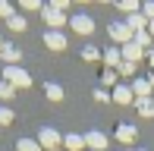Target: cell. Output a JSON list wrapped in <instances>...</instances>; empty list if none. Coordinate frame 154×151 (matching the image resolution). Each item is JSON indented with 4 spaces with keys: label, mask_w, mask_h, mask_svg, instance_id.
I'll use <instances>...</instances> for the list:
<instances>
[{
    "label": "cell",
    "mask_w": 154,
    "mask_h": 151,
    "mask_svg": "<svg viewBox=\"0 0 154 151\" xmlns=\"http://www.w3.org/2000/svg\"><path fill=\"white\" fill-rule=\"evenodd\" d=\"M142 16L148 19V22H154V0H148V3H142Z\"/></svg>",
    "instance_id": "cell-23"
},
{
    "label": "cell",
    "mask_w": 154,
    "mask_h": 151,
    "mask_svg": "<svg viewBox=\"0 0 154 151\" xmlns=\"http://www.w3.org/2000/svg\"><path fill=\"white\" fill-rule=\"evenodd\" d=\"M0 47H3V38H0Z\"/></svg>",
    "instance_id": "cell-34"
},
{
    "label": "cell",
    "mask_w": 154,
    "mask_h": 151,
    "mask_svg": "<svg viewBox=\"0 0 154 151\" xmlns=\"http://www.w3.org/2000/svg\"><path fill=\"white\" fill-rule=\"evenodd\" d=\"M41 16L51 25V32H60V25H66V16H63L60 10H54V6H41Z\"/></svg>",
    "instance_id": "cell-3"
},
{
    "label": "cell",
    "mask_w": 154,
    "mask_h": 151,
    "mask_svg": "<svg viewBox=\"0 0 154 151\" xmlns=\"http://www.w3.org/2000/svg\"><path fill=\"white\" fill-rule=\"evenodd\" d=\"M126 25H129L132 32H145V29H148V19H145L142 13H135V16H129V22H126Z\"/></svg>",
    "instance_id": "cell-15"
},
{
    "label": "cell",
    "mask_w": 154,
    "mask_h": 151,
    "mask_svg": "<svg viewBox=\"0 0 154 151\" xmlns=\"http://www.w3.org/2000/svg\"><path fill=\"white\" fill-rule=\"evenodd\" d=\"M132 41H135L142 51H148V47H151V35H148V32H135V35H132Z\"/></svg>",
    "instance_id": "cell-18"
},
{
    "label": "cell",
    "mask_w": 154,
    "mask_h": 151,
    "mask_svg": "<svg viewBox=\"0 0 154 151\" xmlns=\"http://www.w3.org/2000/svg\"><path fill=\"white\" fill-rule=\"evenodd\" d=\"M0 16H3V19H6V22H10V19H13V16H16V10H13V6H10V3H3V0H0Z\"/></svg>",
    "instance_id": "cell-24"
},
{
    "label": "cell",
    "mask_w": 154,
    "mask_h": 151,
    "mask_svg": "<svg viewBox=\"0 0 154 151\" xmlns=\"http://www.w3.org/2000/svg\"><path fill=\"white\" fill-rule=\"evenodd\" d=\"M13 94H16V88H13L10 82H0V98H3V101H10Z\"/></svg>",
    "instance_id": "cell-22"
},
{
    "label": "cell",
    "mask_w": 154,
    "mask_h": 151,
    "mask_svg": "<svg viewBox=\"0 0 154 151\" xmlns=\"http://www.w3.org/2000/svg\"><path fill=\"white\" fill-rule=\"evenodd\" d=\"M82 57H85V60H101V51H97V47H85Z\"/></svg>",
    "instance_id": "cell-26"
},
{
    "label": "cell",
    "mask_w": 154,
    "mask_h": 151,
    "mask_svg": "<svg viewBox=\"0 0 154 151\" xmlns=\"http://www.w3.org/2000/svg\"><path fill=\"white\" fill-rule=\"evenodd\" d=\"M22 10H41L38 0H22Z\"/></svg>",
    "instance_id": "cell-28"
},
{
    "label": "cell",
    "mask_w": 154,
    "mask_h": 151,
    "mask_svg": "<svg viewBox=\"0 0 154 151\" xmlns=\"http://www.w3.org/2000/svg\"><path fill=\"white\" fill-rule=\"evenodd\" d=\"M148 82H151V88H154V69H151V76H148Z\"/></svg>",
    "instance_id": "cell-32"
},
{
    "label": "cell",
    "mask_w": 154,
    "mask_h": 151,
    "mask_svg": "<svg viewBox=\"0 0 154 151\" xmlns=\"http://www.w3.org/2000/svg\"><path fill=\"white\" fill-rule=\"evenodd\" d=\"M94 101H113V98H110V94L104 91V88H97V91H94Z\"/></svg>",
    "instance_id": "cell-29"
},
{
    "label": "cell",
    "mask_w": 154,
    "mask_h": 151,
    "mask_svg": "<svg viewBox=\"0 0 154 151\" xmlns=\"http://www.w3.org/2000/svg\"><path fill=\"white\" fill-rule=\"evenodd\" d=\"M148 35H151V38H154V22H148Z\"/></svg>",
    "instance_id": "cell-31"
},
{
    "label": "cell",
    "mask_w": 154,
    "mask_h": 151,
    "mask_svg": "<svg viewBox=\"0 0 154 151\" xmlns=\"http://www.w3.org/2000/svg\"><path fill=\"white\" fill-rule=\"evenodd\" d=\"M116 72H123V76H135V63H126V60H123Z\"/></svg>",
    "instance_id": "cell-27"
},
{
    "label": "cell",
    "mask_w": 154,
    "mask_h": 151,
    "mask_svg": "<svg viewBox=\"0 0 154 151\" xmlns=\"http://www.w3.org/2000/svg\"><path fill=\"white\" fill-rule=\"evenodd\" d=\"M120 54H123V60H126V63H138V60L145 57V51H142V47L135 44V41H129V44H123V47H120Z\"/></svg>",
    "instance_id": "cell-6"
},
{
    "label": "cell",
    "mask_w": 154,
    "mask_h": 151,
    "mask_svg": "<svg viewBox=\"0 0 154 151\" xmlns=\"http://www.w3.org/2000/svg\"><path fill=\"white\" fill-rule=\"evenodd\" d=\"M116 76H120L116 69H104V76H101V82H104V85H113V88H116Z\"/></svg>",
    "instance_id": "cell-21"
},
{
    "label": "cell",
    "mask_w": 154,
    "mask_h": 151,
    "mask_svg": "<svg viewBox=\"0 0 154 151\" xmlns=\"http://www.w3.org/2000/svg\"><path fill=\"white\" fill-rule=\"evenodd\" d=\"M0 57H3V63H6V66H19V57H22V51H19V47H13V44H3V47H0Z\"/></svg>",
    "instance_id": "cell-9"
},
{
    "label": "cell",
    "mask_w": 154,
    "mask_h": 151,
    "mask_svg": "<svg viewBox=\"0 0 154 151\" xmlns=\"http://www.w3.org/2000/svg\"><path fill=\"white\" fill-rule=\"evenodd\" d=\"M135 107H138V113H142V116H154V101H151V98L135 101Z\"/></svg>",
    "instance_id": "cell-17"
},
{
    "label": "cell",
    "mask_w": 154,
    "mask_h": 151,
    "mask_svg": "<svg viewBox=\"0 0 154 151\" xmlns=\"http://www.w3.org/2000/svg\"><path fill=\"white\" fill-rule=\"evenodd\" d=\"M44 94H47V101H63V88L54 85V82H51V85H44Z\"/></svg>",
    "instance_id": "cell-16"
},
{
    "label": "cell",
    "mask_w": 154,
    "mask_h": 151,
    "mask_svg": "<svg viewBox=\"0 0 154 151\" xmlns=\"http://www.w3.org/2000/svg\"><path fill=\"white\" fill-rule=\"evenodd\" d=\"M63 145H66L69 151H85V135H66Z\"/></svg>",
    "instance_id": "cell-14"
},
{
    "label": "cell",
    "mask_w": 154,
    "mask_h": 151,
    "mask_svg": "<svg viewBox=\"0 0 154 151\" xmlns=\"http://www.w3.org/2000/svg\"><path fill=\"white\" fill-rule=\"evenodd\" d=\"M85 148L88 151H104V148H107V135H104V132H88L85 135Z\"/></svg>",
    "instance_id": "cell-8"
},
{
    "label": "cell",
    "mask_w": 154,
    "mask_h": 151,
    "mask_svg": "<svg viewBox=\"0 0 154 151\" xmlns=\"http://www.w3.org/2000/svg\"><path fill=\"white\" fill-rule=\"evenodd\" d=\"M69 25H72L79 35H91V32H94V19H91V16H82V13L69 19Z\"/></svg>",
    "instance_id": "cell-5"
},
{
    "label": "cell",
    "mask_w": 154,
    "mask_h": 151,
    "mask_svg": "<svg viewBox=\"0 0 154 151\" xmlns=\"http://www.w3.org/2000/svg\"><path fill=\"white\" fill-rule=\"evenodd\" d=\"M44 44L51 47V51H66V38H63V32H44Z\"/></svg>",
    "instance_id": "cell-11"
},
{
    "label": "cell",
    "mask_w": 154,
    "mask_h": 151,
    "mask_svg": "<svg viewBox=\"0 0 154 151\" xmlns=\"http://www.w3.org/2000/svg\"><path fill=\"white\" fill-rule=\"evenodd\" d=\"M132 94H135V101L151 98V82L148 79H132Z\"/></svg>",
    "instance_id": "cell-10"
},
{
    "label": "cell",
    "mask_w": 154,
    "mask_h": 151,
    "mask_svg": "<svg viewBox=\"0 0 154 151\" xmlns=\"http://www.w3.org/2000/svg\"><path fill=\"white\" fill-rule=\"evenodd\" d=\"M110 98H113L116 104H132V98H135V94H132V85H116Z\"/></svg>",
    "instance_id": "cell-12"
},
{
    "label": "cell",
    "mask_w": 154,
    "mask_h": 151,
    "mask_svg": "<svg viewBox=\"0 0 154 151\" xmlns=\"http://www.w3.org/2000/svg\"><path fill=\"white\" fill-rule=\"evenodd\" d=\"M13 123V110L10 107H0V126H10Z\"/></svg>",
    "instance_id": "cell-25"
},
{
    "label": "cell",
    "mask_w": 154,
    "mask_h": 151,
    "mask_svg": "<svg viewBox=\"0 0 154 151\" xmlns=\"http://www.w3.org/2000/svg\"><path fill=\"white\" fill-rule=\"evenodd\" d=\"M132 35H135V32H132L126 22H113V25H110V38H113V41H120V44H129Z\"/></svg>",
    "instance_id": "cell-4"
},
{
    "label": "cell",
    "mask_w": 154,
    "mask_h": 151,
    "mask_svg": "<svg viewBox=\"0 0 154 151\" xmlns=\"http://www.w3.org/2000/svg\"><path fill=\"white\" fill-rule=\"evenodd\" d=\"M38 145H41V151H54V148H60L63 145V139H60V132L57 129H51V126H44L41 129V135H38Z\"/></svg>",
    "instance_id": "cell-2"
},
{
    "label": "cell",
    "mask_w": 154,
    "mask_h": 151,
    "mask_svg": "<svg viewBox=\"0 0 154 151\" xmlns=\"http://www.w3.org/2000/svg\"><path fill=\"white\" fill-rule=\"evenodd\" d=\"M135 126H129V123H120V126H116V139L120 142H126V145H129V142H135Z\"/></svg>",
    "instance_id": "cell-13"
},
{
    "label": "cell",
    "mask_w": 154,
    "mask_h": 151,
    "mask_svg": "<svg viewBox=\"0 0 154 151\" xmlns=\"http://www.w3.org/2000/svg\"><path fill=\"white\" fill-rule=\"evenodd\" d=\"M3 82H10V85L19 91V88H29L32 85V76L25 72L22 66H6V69H3Z\"/></svg>",
    "instance_id": "cell-1"
},
{
    "label": "cell",
    "mask_w": 154,
    "mask_h": 151,
    "mask_svg": "<svg viewBox=\"0 0 154 151\" xmlns=\"http://www.w3.org/2000/svg\"><path fill=\"white\" fill-rule=\"evenodd\" d=\"M19 151H41V145L35 139H19V145H16Z\"/></svg>",
    "instance_id": "cell-19"
},
{
    "label": "cell",
    "mask_w": 154,
    "mask_h": 151,
    "mask_svg": "<svg viewBox=\"0 0 154 151\" xmlns=\"http://www.w3.org/2000/svg\"><path fill=\"white\" fill-rule=\"evenodd\" d=\"M148 60H151V66H154V51H151V54H148Z\"/></svg>",
    "instance_id": "cell-33"
},
{
    "label": "cell",
    "mask_w": 154,
    "mask_h": 151,
    "mask_svg": "<svg viewBox=\"0 0 154 151\" xmlns=\"http://www.w3.org/2000/svg\"><path fill=\"white\" fill-rule=\"evenodd\" d=\"M51 6H54V10H60V13H63V10H66V6H69V3H66V0H54Z\"/></svg>",
    "instance_id": "cell-30"
},
{
    "label": "cell",
    "mask_w": 154,
    "mask_h": 151,
    "mask_svg": "<svg viewBox=\"0 0 154 151\" xmlns=\"http://www.w3.org/2000/svg\"><path fill=\"white\" fill-rule=\"evenodd\" d=\"M6 25H10V29H13V32H25V25H29V22H25V19H22V16H13V19H10V22H6Z\"/></svg>",
    "instance_id": "cell-20"
},
{
    "label": "cell",
    "mask_w": 154,
    "mask_h": 151,
    "mask_svg": "<svg viewBox=\"0 0 154 151\" xmlns=\"http://www.w3.org/2000/svg\"><path fill=\"white\" fill-rule=\"evenodd\" d=\"M101 57H104V66H107V69H120V63H123L120 47H107V51H104Z\"/></svg>",
    "instance_id": "cell-7"
}]
</instances>
